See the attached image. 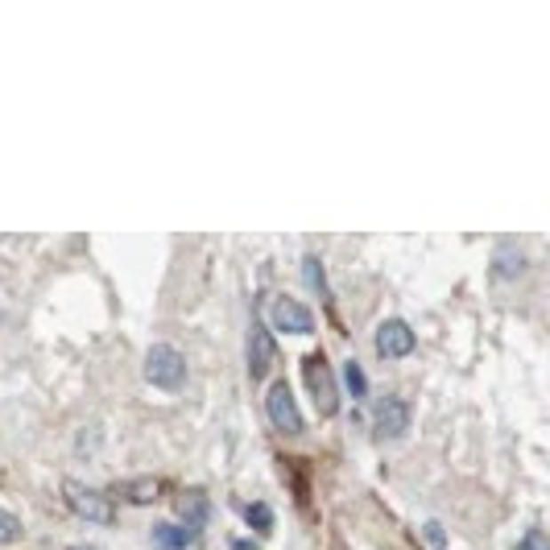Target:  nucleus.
<instances>
[{
    "label": "nucleus",
    "instance_id": "f8f14e48",
    "mask_svg": "<svg viewBox=\"0 0 550 550\" xmlns=\"http://www.w3.org/2000/svg\"><path fill=\"white\" fill-rule=\"evenodd\" d=\"M182 517H187V530H199L203 526V517H207V501H203V492H191V497H182Z\"/></svg>",
    "mask_w": 550,
    "mask_h": 550
},
{
    "label": "nucleus",
    "instance_id": "f257e3e1",
    "mask_svg": "<svg viewBox=\"0 0 550 550\" xmlns=\"http://www.w3.org/2000/svg\"><path fill=\"white\" fill-rule=\"evenodd\" d=\"M302 377H307V389L315 397V410L331 418L335 410H339V389H335V377H331V364H327L323 352H311V356L302 360Z\"/></svg>",
    "mask_w": 550,
    "mask_h": 550
},
{
    "label": "nucleus",
    "instance_id": "a211bd4d",
    "mask_svg": "<svg viewBox=\"0 0 550 550\" xmlns=\"http://www.w3.org/2000/svg\"><path fill=\"white\" fill-rule=\"evenodd\" d=\"M426 538H431V542H442V530H439V522H431V526H426Z\"/></svg>",
    "mask_w": 550,
    "mask_h": 550
},
{
    "label": "nucleus",
    "instance_id": "2eb2a0df",
    "mask_svg": "<svg viewBox=\"0 0 550 550\" xmlns=\"http://www.w3.org/2000/svg\"><path fill=\"white\" fill-rule=\"evenodd\" d=\"M244 522H249V526H257L261 530V534H269V526H274V514H269V505H244Z\"/></svg>",
    "mask_w": 550,
    "mask_h": 550
},
{
    "label": "nucleus",
    "instance_id": "4468645a",
    "mask_svg": "<svg viewBox=\"0 0 550 550\" xmlns=\"http://www.w3.org/2000/svg\"><path fill=\"white\" fill-rule=\"evenodd\" d=\"M344 385L352 389V397H364L369 381H364V369H360L356 360H344Z\"/></svg>",
    "mask_w": 550,
    "mask_h": 550
},
{
    "label": "nucleus",
    "instance_id": "20e7f679",
    "mask_svg": "<svg viewBox=\"0 0 550 550\" xmlns=\"http://www.w3.org/2000/svg\"><path fill=\"white\" fill-rule=\"evenodd\" d=\"M265 410H269V422H274L282 434H302V410L294 402L286 381H274L269 394H265Z\"/></svg>",
    "mask_w": 550,
    "mask_h": 550
},
{
    "label": "nucleus",
    "instance_id": "7ed1b4c3",
    "mask_svg": "<svg viewBox=\"0 0 550 550\" xmlns=\"http://www.w3.org/2000/svg\"><path fill=\"white\" fill-rule=\"evenodd\" d=\"M145 377H149V385H157V389H179V385L187 381V360H182L179 347L154 344L149 356H145Z\"/></svg>",
    "mask_w": 550,
    "mask_h": 550
},
{
    "label": "nucleus",
    "instance_id": "423d86ee",
    "mask_svg": "<svg viewBox=\"0 0 550 550\" xmlns=\"http://www.w3.org/2000/svg\"><path fill=\"white\" fill-rule=\"evenodd\" d=\"M414 352V331L406 319H385L377 327V356L381 360H402Z\"/></svg>",
    "mask_w": 550,
    "mask_h": 550
},
{
    "label": "nucleus",
    "instance_id": "39448f33",
    "mask_svg": "<svg viewBox=\"0 0 550 550\" xmlns=\"http://www.w3.org/2000/svg\"><path fill=\"white\" fill-rule=\"evenodd\" d=\"M274 360H277L274 331H269L261 319H252V327H249V377L252 381H261L265 372L274 369Z\"/></svg>",
    "mask_w": 550,
    "mask_h": 550
},
{
    "label": "nucleus",
    "instance_id": "6e6552de",
    "mask_svg": "<svg viewBox=\"0 0 550 550\" xmlns=\"http://www.w3.org/2000/svg\"><path fill=\"white\" fill-rule=\"evenodd\" d=\"M406 426H410L406 402L397 394L381 397V402H377V434H381V439H397V434H406Z\"/></svg>",
    "mask_w": 550,
    "mask_h": 550
},
{
    "label": "nucleus",
    "instance_id": "dca6fc26",
    "mask_svg": "<svg viewBox=\"0 0 550 550\" xmlns=\"http://www.w3.org/2000/svg\"><path fill=\"white\" fill-rule=\"evenodd\" d=\"M17 538H21V522L0 509V546H9V542H17Z\"/></svg>",
    "mask_w": 550,
    "mask_h": 550
},
{
    "label": "nucleus",
    "instance_id": "0eeeda50",
    "mask_svg": "<svg viewBox=\"0 0 550 550\" xmlns=\"http://www.w3.org/2000/svg\"><path fill=\"white\" fill-rule=\"evenodd\" d=\"M269 319H274L277 331H290V335H311L315 331V315L302 307L299 299H274V307H269Z\"/></svg>",
    "mask_w": 550,
    "mask_h": 550
},
{
    "label": "nucleus",
    "instance_id": "ddd939ff",
    "mask_svg": "<svg viewBox=\"0 0 550 550\" xmlns=\"http://www.w3.org/2000/svg\"><path fill=\"white\" fill-rule=\"evenodd\" d=\"M302 277H307V286L311 290H319V299H327V277H323L319 257H302Z\"/></svg>",
    "mask_w": 550,
    "mask_h": 550
},
{
    "label": "nucleus",
    "instance_id": "9d476101",
    "mask_svg": "<svg viewBox=\"0 0 550 550\" xmlns=\"http://www.w3.org/2000/svg\"><path fill=\"white\" fill-rule=\"evenodd\" d=\"M116 492H124L132 505H149V501H157V492H162V480L137 476V480H124V484H116Z\"/></svg>",
    "mask_w": 550,
    "mask_h": 550
},
{
    "label": "nucleus",
    "instance_id": "f3484780",
    "mask_svg": "<svg viewBox=\"0 0 550 550\" xmlns=\"http://www.w3.org/2000/svg\"><path fill=\"white\" fill-rule=\"evenodd\" d=\"M514 550H546V534H542V530H530V534L517 542Z\"/></svg>",
    "mask_w": 550,
    "mask_h": 550
},
{
    "label": "nucleus",
    "instance_id": "1a4fd4ad",
    "mask_svg": "<svg viewBox=\"0 0 550 550\" xmlns=\"http://www.w3.org/2000/svg\"><path fill=\"white\" fill-rule=\"evenodd\" d=\"M492 265H497V277H517L526 274V252L517 249L514 240H505L501 249L492 252Z\"/></svg>",
    "mask_w": 550,
    "mask_h": 550
},
{
    "label": "nucleus",
    "instance_id": "9b49d317",
    "mask_svg": "<svg viewBox=\"0 0 550 550\" xmlns=\"http://www.w3.org/2000/svg\"><path fill=\"white\" fill-rule=\"evenodd\" d=\"M154 542L162 550H187L195 542V530L187 526H170V522H162V526H154Z\"/></svg>",
    "mask_w": 550,
    "mask_h": 550
},
{
    "label": "nucleus",
    "instance_id": "f03ea898",
    "mask_svg": "<svg viewBox=\"0 0 550 550\" xmlns=\"http://www.w3.org/2000/svg\"><path fill=\"white\" fill-rule=\"evenodd\" d=\"M62 492H67V505H71L84 522H96V526H112V522H116V509H112L108 492L87 489V484H79V480H67Z\"/></svg>",
    "mask_w": 550,
    "mask_h": 550
}]
</instances>
